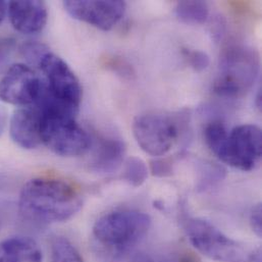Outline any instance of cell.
Here are the masks:
<instances>
[{
	"instance_id": "obj_1",
	"label": "cell",
	"mask_w": 262,
	"mask_h": 262,
	"mask_svg": "<svg viewBox=\"0 0 262 262\" xmlns=\"http://www.w3.org/2000/svg\"><path fill=\"white\" fill-rule=\"evenodd\" d=\"M83 204L81 193L71 183L55 178H36L21 189L19 212L38 225L63 223L75 216Z\"/></svg>"
},
{
	"instance_id": "obj_2",
	"label": "cell",
	"mask_w": 262,
	"mask_h": 262,
	"mask_svg": "<svg viewBox=\"0 0 262 262\" xmlns=\"http://www.w3.org/2000/svg\"><path fill=\"white\" fill-rule=\"evenodd\" d=\"M150 227V216L138 210H115L102 215L93 227L98 255L110 261L120 258L144 239Z\"/></svg>"
},
{
	"instance_id": "obj_3",
	"label": "cell",
	"mask_w": 262,
	"mask_h": 262,
	"mask_svg": "<svg viewBox=\"0 0 262 262\" xmlns=\"http://www.w3.org/2000/svg\"><path fill=\"white\" fill-rule=\"evenodd\" d=\"M41 113V142L53 153L75 157L91 147V138L77 122L76 115L41 98L34 104Z\"/></svg>"
},
{
	"instance_id": "obj_4",
	"label": "cell",
	"mask_w": 262,
	"mask_h": 262,
	"mask_svg": "<svg viewBox=\"0 0 262 262\" xmlns=\"http://www.w3.org/2000/svg\"><path fill=\"white\" fill-rule=\"evenodd\" d=\"M259 71L258 54L241 45L230 46L222 54L213 91L223 97L238 98L248 92Z\"/></svg>"
},
{
	"instance_id": "obj_5",
	"label": "cell",
	"mask_w": 262,
	"mask_h": 262,
	"mask_svg": "<svg viewBox=\"0 0 262 262\" xmlns=\"http://www.w3.org/2000/svg\"><path fill=\"white\" fill-rule=\"evenodd\" d=\"M185 230L191 244L204 256L219 262L252 260L253 253L245 246L226 236L211 223L202 219H189Z\"/></svg>"
},
{
	"instance_id": "obj_6",
	"label": "cell",
	"mask_w": 262,
	"mask_h": 262,
	"mask_svg": "<svg viewBox=\"0 0 262 262\" xmlns=\"http://www.w3.org/2000/svg\"><path fill=\"white\" fill-rule=\"evenodd\" d=\"M36 68L45 76V91L49 98L57 104L77 114L82 100L80 82L68 63L47 50Z\"/></svg>"
},
{
	"instance_id": "obj_7",
	"label": "cell",
	"mask_w": 262,
	"mask_h": 262,
	"mask_svg": "<svg viewBox=\"0 0 262 262\" xmlns=\"http://www.w3.org/2000/svg\"><path fill=\"white\" fill-rule=\"evenodd\" d=\"M184 122L171 116L143 115L134 121V137L144 152L152 156H162L177 142Z\"/></svg>"
},
{
	"instance_id": "obj_8",
	"label": "cell",
	"mask_w": 262,
	"mask_h": 262,
	"mask_svg": "<svg viewBox=\"0 0 262 262\" xmlns=\"http://www.w3.org/2000/svg\"><path fill=\"white\" fill-rule=\"evenodd\" d=\"M261 153V129L255 125H241L228 133L215 155L234 168L249 171L258 164Z\"/></svg>"
},
{
	"instance_id": "obj_9",
	"label": "cell",
	"mask_w": 262,
	"mask_h": 262,
	"mask_svg": "<svg viewBox=\"0 0 262 262\" xmlns=\"http://www.w3.org/2000/svg\"><path fill=\"white\" fill-rule=\"evenodd\" d=\"M44 81L28 66H11L0 78V100L17 106L34 105L40 98Z\"/></svg>"
},
{
	"instance_id": "obj_10",
	"label": "cell",
	"mask_w": 262,
	"mask_h": 262,
	"mask_svg": "<svg viewBox=\"0 0 262 262\" xmlns=\"http://www.w3.org/2000/svg\"><path fill=\"white\" fill-rule=\"evenodd\" d=\"M63 6L74 18L103 31L112 30L126 11V3L120 0H69Z\"/></svg>"
},
{
	"instance_id": "obj_11",
	"label": "cell",
	"mask_w": 262,
	"mask_h": 262,
	"mask_svg": "<svg viewBox=\"0 0 262 262\" xmlns=\"http://www.w3.org/2000/svg\"><path fill=\"white\" fill-rule=\"evenodd\" d=\"M9 132L12 141L24 149H35L41 142V113L36 105L14 112Z\"/></svg>"
},
{
	"instance_id": "obj_12",
	"label": "cell",
	"mask_w": 262,
	"mask_h": 262,
	"mask_svg": "<svg viewBox=\"0 0 262 262\" xmlns=\"http://www.w3.org/2000/svg\"><path fill=\"white\" fill-rule=\"evenodd\" d=\"M7 8L11 25L23 34L39 33L47 24L48 10L43 1H11Z\"/></svg>"
},
{
	"instance_id": "obj_13",
	"label": "cell",
	"mask_w": 262,
	"mask_h": 262,
	"mask_svg": "<svg viewBox=\"0 0 262 262\" xmlns=\"http://www.w3.org/2000/svg\"><path fill=\"white\" fill-rule=\"evenodd\" d=\"M126 153L125 143L114 137H102L98 140L91 166L101 173L116 170L123 162Z\"/></svg>"
},
{
	"instance_id": "obj_14",
	"label": "cell",
	"mask_w": 262,
	"mask_h": 262,
	"mask_svg": "<svg viewBox=\"0 0 262 262\" xmlns=\"http://www.w3.org/2000/svg\"><path fill=\"white\" fill-rule=\"evenodd\" d=\"M42 251L29 237L14 236L0 243V262H42Z\"/></svg>"
},
{
	"instance_id": "obj_15",
	"label": "cell",
	"mask_w": 262,
	"mask_h": 262,
	"mask_svg": "<svg viewBox=\"0 0 262 262\" xmlns=\"http://www.w3.org/2000/svg\"><path fill=\"white\" fill-rule=\"evenodd\" d=\"M174 12L177 17L187 25H202L209 16L208 4L204 1H180Z\"/></svg>"
},
{
	"instance_id": "obj_16",
	"label": "cell",
	"mask_w": 262,
	"mask_h": 262,
	"mask_svg": "<svg viewBox=\"0 0 262 262\" xmlns=\"http://www.w3.org/2000/svg\"><path fill=\"white\" fill-rule=\"evenodd\" d=\"M51 262H84L78 249L64 237H55L50 244Z\"/></svg>"
},
{
	"instance_id": "obj_17",
	"label": "cell",
	"mask_w": 262,
	"mask_h": 262,
	"mask_svg": "<svg viewBox=\"0 0 262 262\" xmlns=\"http://www.w3.org/2000/svg\"><path fill=\"white\" fill-rule=\"evenodd\" d=\"M123 178L132 187H141L148 178V167L146 163L138 157L128 158Z\"/></svg>"
},
{
	"instance_id": "obj_18",
	"label": "cell",
	"mask_w": 262,
	"mask_h": 262,
	"mask_svg": "<svg viewBox=\"0 0 262 262\" xmlns=\"http://www.w3.org/2000/svg\"><path fill=\"white\" fill-rule=\"evenodd\" d=\"M182 53L185 59L187 60L188 64L196 72H202L206 70L209 66V56L204 51L184 48L182 50Z\"/></svg>"
},
{
	"instance_id": "obj_19",
	"label": "cell",
	"mask_w": 262,
	"mask_h": 262,
	"mask_svg": "<svg viewBox=\"0 0 262 262\" xmlns=\"http://www.w3.org/2000/svg\"><path fill=\"white\" fill-rule=\"evenodd\" d=\"M47 50H49V48L42 43L29 42L23 45L21 54L32 66L36 67Z\"/></svg>"
},
{
	"instance_id": "obj_20",
	"label": "cell",
	"mask_w": 262,
	"mask_h": 262,
	"mask_svg": "<svg viewBox=\"0 0 262 262\" xmlns=\"http://www.w3.org/2000/svg\"><path fill=\"white\" fill-rule=\"evenodd\" d=\"M150 171L158 178H165L172 173V165L167 159H154L150 162Z\"/></svg>"
},
{
	"instance_id": "obj_21",
	"label": "cell",
	"mask_w": 262,
	"mask_h": 262,
	"mask_svg": "<svg viewBox=\"0 0 262 262\" xmlns=\"http://www.w3.org/2000/svg\"><path fill=\"white\" fill-rule=\"evenodd\" d=\"M261 204L256 205L250 214V224L253 232L258 236L261 237L262 223H261Z\"/></svg>"
},
{
	"instance_id": "obj_22",
	"label": "cell",
	"mask_w": 262,
	"mask_h": 262,
	"mask_svg": "<svg viewBox=\"0 0 262 262\" xmlns=\"http://www.w3.org/2000/svg\"><path fill=\"white\" fill-rule=\"evenodd\" d=\"M14 46L15 41L12 38H0V64L11 54Z\"/></svg>"
},
{
	"instance_id": "obj_23",
	"label": "cell",
	"mask_w": 262,
	"mask_h": 262,
	"mask_svg": "<svg viewBox=\"0 0 262 262\" xmlns=\"http://www.w3.org/2000/svg\"><path fill=\"white\" fill-rule=\"evenodd\" d=\"M180 262H201V260L193 253H186L181 257Z\"/></svg>"
},
{
	"instance_id": "obj_24",
	"label": "cell",
	"mask_w": 262,
	"mask_h": 262,
	"mask_svg": "<svg viewBox=\"0 0 262 262\" xmlns=\"http://www.w3.org/2000/svg\"><path fill=\"white\" fill-rule=\"evenodd\" d=\"M6 8H7V3L4 1H0V23L3 20L5 16Z\"/></svg>"
},
{
	"instance_id": "obj_25",
	"label": "cell",
	"mask_w": 262,
	"mask_h": 262,
	"mask_svg": "<svg viewBox=\"0 0 262 262\" xmlns=\"http://www.w3.org/2000/svg\"><path fill=\"white\" fill-rule=\"evenodd\" d=\"M255 102H256V106H257V108H258V110H261V90H260V89L258 90V93H257V96H256V100H255Z\"/></svg>"
},
{
	"instance_id": "obj_26",
	"label": "cell",
	"mask_w": 262,
	"mask_h": 262,
	"mask_svg": "<svg viewBox=\"0 0 262 262\" xmlns=\"http://www.w3.org/2000/svg\"><path fill=\"white\" fill-rule=\"evenodd\" d=\"M3 126H4V120H3V117L0 115V134L2 133Z\"/></svg>"
}]
</instances>
